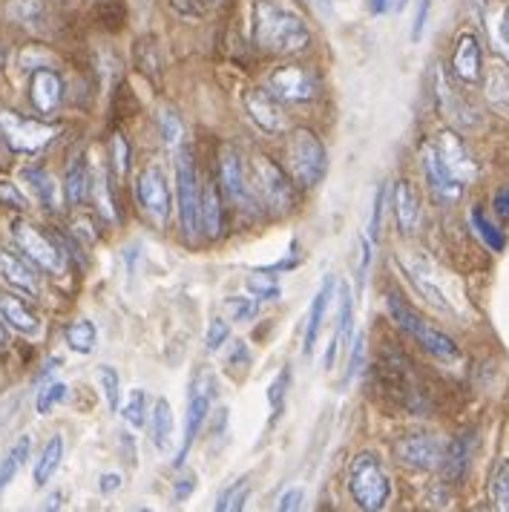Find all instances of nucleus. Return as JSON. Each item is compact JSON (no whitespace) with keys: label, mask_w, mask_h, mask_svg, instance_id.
I'll list each match as a JSON object with an SVG mask.
<instances>
[{"label":"nucleus","mask_w":509,"mask_h":512,"mask_svg":"<svg viewBox=\"0 0 509 512\" xmlns=\"http://www.w3.org/2000/svg\"><path fill=\"white\" fill-rule=\"evenodd\" d=\"M256 47L271 55H297L311 44V32L300 12L282 0H256L254 6Z\"/></svg>","instance_id":"nucleus-1"},{"label":"nucleus","mask_w":509,"mask_h":512,"mask_svg":"<svg viewBox=\"0 0 509 512\" xmlns=\"http://www.w3.org/2000/svg\"><path fill=\"white\" fill-rule=\"evenodd\" d=\"M348 492L360 510H383L392 498V481L383 469V461L374 452H360L348 464Z\"/></svg>","instance_id":"nucleus-2"},{"label":"nucleus","mask_w":509,"mask_h":512,"mask_svg":"<svg viewBox=\"0 0 509 512\" xmlns=\"http://www.w3.org/2000/svg\"><path fill=\"white\" fill-rule=\"evenodd\" d=\"M285 164L291 179L300 187H317L328 170V153L325 144L314 130L297 127L285 141Z\"/></svg>","instance_id":"nucleus-3"},{"label":"nucleus","mask_w":509,"mask_h":512,"mask_svg":"<svg viewBox=\"0 0 509 512\" xmlns=\"http://www.w3.org/2000/svg\"><path fill=\"white\" fill-rule=\"evenodd\" d=\"M386 305H389V314H392L394 323L403 328L406 334H412L417 343L429 351L432 357H438V360H443V363H455V360H461V349H458V343H455L446 331H440V328H435L432 323H426L412 305L403 303L397 294H389V297H386Z\"/></svg>","instance_id":"nucleus-4"},{"label":"nucleus","mask_w":509,"mask_h":512,"mask_svg":"<svg viewBox=\"0 0 509 512\" xmlns=\"http://www.w3.org/2000/svg\"><path fill=\"white\" fill-rule=\"evenodd\" d=\"M251 182H254L259 202H265V208L274 210L279 216L291 213L300 202L297 182L271 156H254L251 159Z\"/></svg>","instance_id":"nucleus-5"},{"label":"nucleus","mask_w":509,"mask_h":512,"mask_svg":"<svg viewBox=\"0 0 509 512\" xmlns=\"http://www.w3.org/2000/svg\"><path fill=\"white\" fill-rule=\"evenodd\" d=\"M0 136H3L9 150L24 153V156H35V153H41L49 141L58 136V127L0 107Z\"/></svg>","instance_id":"nucleus-6"},{"label":"nucleus","mask_w":509,"mask_h":512,"mask_svg":"<svg viewBox=\"0 0 509 512\" xmlns=\"http://www.w3.org/2000/svg\"><path fill=\"white\" fill-rule=\"evenodd\" d=\"M12 239H15L18 251H21L32 265L44 268L47 274H64L67 256L61 251V245H58L52 236H47V233L41 231V228H35V225L26 222V219H15V222H12Z\"/></svg>","instance_id":"nucleus-7"},{"label":"nucleus","mask_w":509,"mask_h":512,"mask_svg":"<svg viewBox=\"0 0 509 512\" xmlns=\"http://www.w3.org/2000/svg\"><path fill=\"white\" fill-rule=\"evenodd\" d=\"M219 395V386H216V377L210 374V369H199V374L193 377L190 383V397H187V418H185V435H182V446H179V455H176V466L185 464L187 452L193 441L199 438L205 420H208L210 406H213V397Z\"/></svg>","instance_id":"nucleus-8"},{"label":"nucleus","mask_w":509,"mask_h":512,"mask_svg":"<svg viewBox=\"0 0 509 512\" xmlns=\"http://www.w3.org/2000/svg\"><path fill=\"white\" fill-rule=\"evenodd\" d=\"M199 193L202 182L196 173V162L190 156V150H176V199H179V222L187 239H193L199 228Z\"/></svg>","instance_id":"nucleus-9"},{"label":"nucleus","mask_w":509,"mask_h":512,"mask_svg":"<svg viewBox=\"0 0 509 512\" xmlns=\"http://www.w3.org/2000/svg\"><path fill=\"white\" fill-rule=\"evenodd\" d=\"M136 199H139L144 216L156 225L164 228L170 219V187L162 167H147L141 170L139 182H136Z\"/></svg>","instance_id":"nucleus-10"},{"label":"nucleus","mask_w":509,"mask_h":512,"mask_svg":"<svg viewBox=\"0 0 509 512\" xmlns=\"http://www.w3.org/2000/svg\"><path fill=\"white\" fill-rule=\"evenodd\" d=\"M268 90L277 95L282 104H308L317 98V78L302 64H285L271 72Z\"/></svg>","instance_id":"nucleus-11"},{"label":"nucleus","mask_w":509,"mask_h":512,"mask_svg":"<svg viewBox=\"0 0 509 512\" xmlns=\"http://www.w3.org/2000/svg\"><path fill=\"white\" fill-rule=\"evenodd\" d=\"M242 104H245V113L251 116V121H254L262 133H268V136L285 133V124H288L285 107H282V101L268 87H251V90H245Z\"/></svg>","instance_id":"nucleus-12"},{"label":"nucleus","mask_w":509,"mask_h":512,"mask_svg":"<svg viewBox=\"0 0 509 512\" xmlns=\"http://www.w3.org/2000/svg\"><path fill=\"white\" fill-rule=\"evenodd\" d=\"M443 446H446V443L440 441L438 435L415 432V435H403L400 441L394 443V455H397L400 464L420 469V472H429V469L440 466Z\"/></svg>","instance_id":"nucleus-13"},{"label":"nucleus","mask_w":509,"mask_h":512,"mask_svg":"<svg viewBox=\"0 0 509 512\" xmlns=\"http://www.w3.org/2000/svg\"><path fill=\"white\" fill-rule=\"evenodd\" d=\"M420 162H423V173H426V182H429V190H432V196L443 202V205H452V202H458L463 196V182L446 167V164L440 162L438 150L432 147V141L423 147V156H420Z\"/></svg>","instance_id":"nucleus-14"},{"label":"nucleus","mask_w":509,"mask_h":512,"mask_svg":"<svg viewBox=\"0 0 509 512\" xmlns=\"http://www.w3.org/2000/svg\"><path fill=\"white\" fill-rule=\"evenodd\" d=\"M432 147L438 150L440 162L446 164L458 179H461L463 185H469V182H475L478 179V162L472 159V153H469V147L463 144V139L458 133H452V130H443L435 136L432 141Z\"/></svg>","instance_id":"nucleus-15"},{"label":"nucleus","mask_w":509,"mask_h":512,"mask_svg":"<svg viewBox=\"0 0 509 512\" xmlns=\"http://www.w3.org/2000/svg\"><path fill=\"white\" fill-rule=\"evenodd\" d=\"M0 280L6 282L9 288L26 294V297L41 294V280H38L32 262L26 256L9 251V248H0Z\"/></svg>","instance_id":"nucleus-16"},{"label":"nucleus","mask_w":509,"mask_h":512,"mask_svg":"<svg viewBox=\"0 0 509 512\" xmlns=\"http://www.w3.org/2000/svg\"><path fill=\"white\" fill-rule=\"evenodd\" d=\"M29 101L38 113H55L64 101V78L49 67H38L29 78Z\"/></svg>","instance_id":"nucleus-17"},{"label":"nucleus","mask_w":509,"mask_h":512,"mask_svg":"<svg viewBox=\"0 0 509 512\" xmlns=\"http://www.w3.org/2000/svg\"><path fill=\"white\" fill-rule=\"evenodd\" d=\"M219 182L222 190L228 193L231 202H242V205H254L251 190L245 182V167H242V156L233 147H222V159H219Z\"/></svg>","instance_id":"nucleus-18"},{"label":"nucleus","mask_w":509,"mask_h":512,"mask_svg":"<svg viewBox=\"0 0 509 512\" xmlns=\"http://www.w3.org/2000/svg\"><path fill=\"white\" fill-rule=\"evenodd\" d=\"M452 72L461 78L463 84H478L484 72V52L472 32H463L452 52Z\"/></svg>","instance_id":"nucleus-19"},{"label":"nucleus","mask_w":509,"mask_h":512,"mask_svg":"<svg viewBox=\"0 0 509 512\" xmlns=\"http://www.w3.org/2000/svg\"><path fill=\"white\" fill-rule=\"evenodd\" d=\"M472 443H475V435L472 432H461L455 435L452 441L443 446V458H440V469H443V478L449 484H461L466 469H469V461H472Z\"/></svg>","instance_id":"nucleus-20"},{"label":"nucleus","mask_w":509,"mask_h":512,"mask_svg":"<svg viewBox=\"0 0 509 512\" xmlns=\"http://www.w3.org/2000/svg\"><path fill=\"white\" fill-rule=\"evenodd\" d=\"M334 277H325L320 291L314 294L311 308H308V320H305V340H302V351L311 357L317 349V340H320V331H323V320L328 314V305H331V294H334Z\"/></svg>","instance_id":"nucleus-21"},{"label":"nucleus","mask_w":509,"mask_h":512,"mask_svg":"<svg viewBox=\"0 0 509 512\" xmlns=\"http://www.w3.org/2000/svg\"><path fill=\"white\" fill-rule=\"evenodd\" d=\"M0 320H6L9 326L26 334V337H35L41 331L38 314L21 297H15V294H0Z\"/></svg>","instance_id":"nucleus-22"},{"label":"nucleus","mask_w":509,"mask_h":512,"mask_svg":"<svg viewBox=\"0 0 509 512\" xmlns=\"http://www.w3.org/2000/svg\"><path fill=\"white\" fill-rule=\"evenodd\" d=\"M351 323H354V305H351V291H348V285H340V311H337V331H334V337H331V343H328V351H325V366H328V369H334V363H337V354H340V349H343L348 340H351Z\"/></svg>","instance_id":"nucleus-23"},{"label":"nucleus","mask_w":509,"mask_h":512,"mask_svg":"<svg viewBox=\"0 0 509 512\" xmlns=\"http://www.w3.org/2000/svg\"><path fill=\"white\" fill-rule=\"evenodd\" d=\"M394 219L403 233H412L420 222V199H417L415 187L406 179H400L394 185Z\"/></svg>","instance_id":"nucleus-24"},{"label":"nucleus","mask_w":509,"mask_h":512,"mask_svg":"<svg viewBox=\"0 0 509 512\" xmlns=\"http://www.w3.org/2000/svg\"><path fill=\"white\" fill-rule=\"evenodd\" d=\"M225 216H222V199L213 182H202V193H199V228L205 236L216 239L222 233Z\"/></svg>","instance_id":"nucleus-25"},{"label":"nucleus","mask_w":509,"mask_h":512,"mask_svg":"<svg viewBox=\"0 0 509 512\" xmlns=\"http://www.w3.org/2000/svg\"><path fill=\"white\" fill-rule=\"evenodd\" d=\"M61 458H64V438H61V435H52V438L44 443V449H41V455H38V461H35V469H32L35 487H47L49 481H52V475H55L58 466H61Z\"/></svg>","instance_id":"nucleus-26"},{"label":"nucleus","mask_w":509,"mask_h":512,"mask_svg":"<svg viewBox=\"0 0 509 512\" xmlns=\"http://www.w3.org/2000/svg\"><path fill=\"white\" fill-rule=\"evenodd\" d=\"M486 98L498 113H509V67L507 64H492L484 78Z\"/></svg>","instance_id":"nucleus-27"},{"label":"nucleus","mask_w":509,"mask_h":512,"mask_svg":"<svg viewBox=\"0 0 509 512\" xmlns=\"http://www.w3.org/2000/svg\"><path fill=\"white\" fill-rule=\"evenodd\" d=\"M29 452H32V438H29V435H21L18 441L12 443V449L0 458V492L18 478V472H21V466L26 464Z\"/></svg>","instance_id":"nucleus-28"},{"label":"nucleus","mask_w":509,"mask_h":512,"mask_svg":"<svg viewBox=\"0 0 509 512\" xmlns=\"http://www.w3.org/2000/svg\"><path fill=\"white\" fill-rule=\"evenodd\" d=\"M87 190H90V173H87V162L84 156H75L67 167V176H64V196L70 205H84L87 199Z\"/></svg>","instance_id":"nucleus-29"},{"label":"nucleus","mask_w":509,"mask_h":512,"mask_svg":"<svg viewBox=\"0 0 509 512\" xmlns=\"http://www.w3.org/2000/svg\"><path fill=\"white\" fill-rule=\"evenodd\" d=\"M170 435H173V409L170 403L159 397L153 403V412H150V438H153V446L159 452H167L170 449Z\"/></svg>","instance_id":"nucleus-30"},{"label":"nucleus","mask_w":509,"mask_h":512,"mask_svg":"<svg viewBox=\"0 0 509 512\" xmlns=\"http://www.w3.org/2000/svg\"><path fill=\"white\" fill-rule=\"evenodd\" d=\"M406 274H409V280L415 282V288L429 300L432 305H438L440 311H449V300L443 297V291H440L438 285L432 282V277H429V271L423 268V262L420 259H415V262H406Z\"/></svg>","instance_id":"nucleus-31"},{"label":"nucleus","mask_w":509,"mask_h":512,"mask_svg":"<svg viewBox=\"0 0 509 512\" xmlns=\"http://www.w3.org/2000/svg\"><path fill=\"white\" fill-rule=\"evenodd\" d=\"M64 340L72 351L78 354H90L98 343V328L90 320H72L70 326L64 328Z\"/></svg>","instance_id":"nucleus-32"},{"label":"nucleus","mask_w":509,"mask_h":512,"mask_svg":"<svg viewBox=\"0 0 509 512\" xmlns=\"http://www.w3.org/2000/svg\"><path fill=\"white\" fill-rule=\"evenodd\" d=\"M489 498H492L495 510L509 512V458L498 461V466H495L492 481H489Z\"/></svg>","instance_id":"nucleus-33"},{"label":"nucleus","mask_w":509,"mask_h":512,"mask_svg":"<svg viewBox=\"0 0 509 512\" xmlns=\"http://www.w3.org/2000/svg\"><path fill=\"white\" fill-rule=\"evenodd\" d=\"M469 219H472V228H475V233L484 239L486 248H492V251H504V248H507V236H504V231H498V228L486 219L484 210L472 208Z\"/></svg>","instance_id":"nucleus-34"},{"label":"nucleus","mask_w":509,"mask_h":512,"mask_svg":"<svg viewBox=\"0 0 509 512\" xmlns=\"http://www.w3.org/2000/svg\"><path fill=\"white\" fill-rule=\"evenodd\" d=\"M24 179L29 182V187L35 190V196H38V202H41L44 208H55V182L49 179L47 170H41V167H26Z\"/></svg>","instance_id":"nucleus-35"},{"label":"nucleus","mask_w":509,"mask_h":512,"mask_svg":"<svg viewBox=\"0 0 509 512\" xmlns=\"http://www.w3.org/2000/svg\"><path fill=\"white\" fill-rule=\"evenodd\" d=\"M156 124H159V136H162L164 147H167V150H179V147H182V141H185L182 118L176 116L173 110H162L159 118H156Z\"/></svg>","instance_id":"nucleus-36"},{"label":"nucleus","mask_w":509,"mask_h":512,"mask_svg":"<svg viewBox=\"0 0 509 512\" xmlns=\"http://www.w3.org/2000/svg\"><path fill=\"white\" fill-rule=\"evenodd\" d=\"M248 495H251V484H248V478H239V481H233L231 487L222 492V498L216 501V510L219 512H236L245 507V501H248Z\"/></svg>","instance_id":"nucleus-37"},{"label":"nucleus","mask_w":509,"mask_h":512,"mask_svg":"<svg viewBox=\"0 0 509 512\" xmlns=\"http://www.w3.org/2000/svg\"><path fill=\"white\" fill-rule=\"evenodd\" d=\"M64 397H67V383H61V380H47V383L38 389V397H35L38 415H49Z\"/></svg>","instance_id":"nucleus-38"},{"label":"nucleus","mask_w":509,"mask_h":512,"mask_svg":"<svg viewBox=\"0 0 509 512\" xmlns=\"http://www.w3.org/2000/svg\"><path fill=\"white\" fill-rule=\"evenodd\" d=\"M248 294L251 297H256V300H277L279 297V282L271 277V271H256V274H251L248 277Z\"/></svg>","instance_id":"nucleus-39"},{"label":"nucleus","mask_w":509,"mask_h":512,"mask_svg":"<svg viewBox=\"0 0 509 512\" xmlns=\"http://www.w3.org/2000/svg\"><path fill=\"white\" fill-rule=\"evenodd\" d=\"M121 415H124V420H127L133 429H141V426L147 423V395H144L141 389H133L130 397L124 400V406H121Z\"/></svg>","instance_id":"nucleus-40"},{"label":"nucleus","mask_w":509,"mask_h":512,"mask_svg":"<svg viewBox=\"0 0 509 512\" xmlns=\"http://www.w3.org/2000/svg\"><path fill=\"white\" fill-rule=\"evenodd\" d=\"M98 386L104 392V400H107V409L110 412H118V397H121V377L113 366H101L98 369Z\"/></svg>","instance_id":"nucleus-41"},{"label":"nucleus","mask_w":509,"mask_h":512,"mask_svg":"<svg viewBox=\"0 0 509 512\" xmlns=\"http://www.w3.org/2000/svg\"><path fill=\"white\" fill-rule=\"evenodd\" d=\"M110 162H113V170H116L118 179H124L130 173V141L121 133H113L110 139Z\"/></svg>","instance_id":"nucleus-42"},{"label":"nucleus","mask_w":509,"mask_h":512,"mask_svg":"<svg viewBox=\"0 0 509 512\" xmlns=\"http://www.w3.org/2000/svg\"><path fill=\"white\" fill-rule=\"evenodd\" d=\"M288 383H291V372L288 369H282V372L271 380V386H268V403H271V412H274V418L282 415V409H285V395H288Z\"/></svg>","instance_id":"nucleus-43"},{"label":"nucleus","mask_w":509,"mask_h":512,"mask_svg":"<svg viewBox=\"0 0 509 512\" xmlns=\"http://www.w3.org/2000/svg\"><path fill=\"white\" fill-rule=\"evenodd\" d=\"M489 35L498 52H504V58H509V9H501L495 18H489Z\"/></svg>","instance_id":"nucleus-44"},{"label":"nucleus","mask_w":509,"mask_h":512,"mask_svg":"<svg viewBox=\"0 0 509 512\" xmlns=\"http://www.w3.org/2000/svg\"><path fill=\"white\" fill-rule=\"evenodd\" d=\"M225 308H228L231 320H236V323L254 320L256 311H259V305H256V300H251V297H228V300H225Z\"/></svg>","instance_id":"nucleus-45"},{"label":"nucleus","mask_w":509,"mask_h":512,"mask_svg":"<svg viewBox=\"0 0 509 512\" xmlns=\"http://www.w3.org/2000/svg\"><path fill=\"white\" fill-rule=\"evenodd\" d=\"M228 337H231V326H228V320H222V317H213L210 320L208 331H205V346L208 351H219L225 343H228Z\"/></svg>","instance_id":"nucleus-46"},{"label":"nucleus","mask_w":509,"mask_h":512,"mask_svg":"<svg viewBox=\"0 0 509 512\" xmlns=\"http://www.w3.org/2000/svg\"><path fill=\"white\" fill-rule=\"evenodd\" d=\"M383 205H386V185L377 187L374 193V205H371V219H369V239L377 242L380 236V222H383Z\"/></svg>","instance_id":"nucleus-47"},{"label":"nucleus","mask_w":509,"mask_h":512,"mask_svg":"<svg viewBox=\"0 0 509 512\" xmlns=\"http://www.w3.org/2000/svg\"><path fill=\"white\" fill-rule=\"evenodd\" d=\"M0 205H6V208H15V210L29 208L26 196L21 193V190H18V187L12 185V182H0Z\"/></svg>","instance_id":"nucleus-48"},{"label":"nucleus","mask_w":509,"mask_h":512,"mask_svg":"<svg viewBox=\"0 0 509 512\" xmlns=\"http://www.w3.org/2000/svg\"><path fill=\"white\" fill-rule=\"evenodd\" d=\"M38 12H41L38 0H12L9 3V15L15 21H32V18H38Z\"/></svg>","instance_id":"nucleus-49"},{"label":"nucleus","mask_w":509,"mask_h":512,"mask_svg":"<svg viewBox=\"0 0 509 512\" xmlns=\"http://www.w3.org/2000/svg\"><path fill=\"white\" fill-rule=\"evenodd\" d=\"M302 507V489L294 487V489H285L282 495H279L277 501V510L279 512H294Z\"/></svg>","instance_id":"nucleus-50"},{"label":"nucleus","mask_w":509,"mask_h":512,"mask_svg":"<svg viewBox=\"0 0 509 512\" xmlns=\"http://www.w3.org/2000/svg\"><path fill=\"white\" fill-rule=\"evenodd\" d=\"M429 9H432V0H420L415 26H412V41H415V44L423 38V29H426V21H429Z\"/></svg>","instance_id":"nucleus-51"},{"label":"nucleus","mask_w":509,"mask_h":512,"mask_svg":"<svg viewBox=\"0 0 509 512\" xmlns=\"http://www.w3.org/2000/svg\"><path fill=\"white\" fill-rule=\"evenodd\" d=\"M363 354H366V346H363V337L354 340V349H351V357H348V372H346V383L357 374V369L363 366Z\"/></svg>","instance_id":"nucleus-52"},{"label":"nucleus","mask_w":509,"mask_h":512,"mask_svg":"<svg viewBox=\"0 0 509 512\" xmlns=\"http://www.w3.org/2000/svg\"><path fill=\"white\" fill-rule=\"evenodd\" d=\"M98 210L107 219H116V208H113V196H110V185L107 182H98Z\"/></svg>","instance_id":"nucleus-53"},{"label":"nucleus","mask_w":509,"mask_h":512,"mask_svg":"<svg viewBox=\"0 0 509 512\" xmlns=\"http://www.w3.org/2000/svg\"><path fill=\"white\" fill-rule=\"evenodd\" d=\"M248 366L251 363V351H248V346H245V340H236L233 343L231 354H228V366Z\"/></svg>","instance_id":"nucleus-54"},{"label":"nucleus","mask_w":509,"mask_h":512,"mask_svg":"<svg viewBox=\"0 0 509 512\" xmlns=\"http://www.w3.org/2000/svg\"><path fill=\"white\" fill-rule=\"evenodd\" d=\"M193 489H196V475L190 472V475H185V478H179V481H176L173 498H176V501H185L187 495H193Z\"/></svg>","instance_id":"nucleus-55"},{"label":"nucleus","mask_w":509,"mask_h":512,"mask_svg":"<svg viewBox=\"0 0 509 512\" xmlns=\"http://www.w3.org/2000/svg\"><path fill=\"white\" fill-rule=\"evenodd\" d=\"M492 205H495V213H498L501 219H509V185L498 187V190H495V199H492Z\"/></svg>","instance_id":"nucleus-56"},{"label":"nucleus","mask_w":509,"mask_h":512,"mask_svg":"<svg viewBox=\"0 0 509 512\" xmlns=\"http://www.w3.org/2000/svg\"><path fill=\"white\" fill-rule=\"evenodd\" d=\"M121 481H124V478H121L118 472H104V475L98 478V489H101V492H116V489L121 487Z\"/></svg>","instance_id":"nucleus-57"},{"label":"nucleus","mask_w":509,"mask_h":512,"mask_svg":"<svg viewBox=\"0 0 509 512\" xmlns=\"http://www.w3.org/2000/svg\"><path fill=\"white\" fill-rule=\"evenodd\" d=\"M389 6H392V0H369V9L374 15H383V12H389Z\"/></svg>","instance_id":"nucleus-58"},{"label":"nucleus","mask_w":509,"mask_h":512,"mask_svg":"<svg viewBox=\"0 0 509 512\" xmlns=\"http://www.w3.org/2000/svg\"><path fill=\"white\" fill-rule=\"evenodd\" d=\"M61 501H64V495H61V492L49 495L47 501H44V510H61Z\"/></svg>","instance_id":"nucleus-59"},{"label":"nucleus","mask_w":509,"mask_h":512,"mask_svg":"<svg viewBox=\"0 0 509 512\" xmlns=\"http://www.w3.org/2000/svg\"><path fill=\"white\" fill-rule=\"evenodd\" d=\"M314 3H317V6H323V12H331V3H328V0H314Z\"/></svg>","instance_id":"nucleus-60"},{"label":"nucleus","mask_w":509,"mask_h":512,"mask_svg":"<svg viewBox=\"0 0 509 512\" xmlns=\"http://www.w3.org/2000/svg\"><path fill=\"white\" fill-rule=\"evenodd\" d=\"M6 343V328H3V323H0V346Z\"/></svg>","instance_id":"nucleus-61"},{"label":"nucleus","mask_w":509,"mask_h":512,"mask_svg":"<svg viewBox=\"0 0 509 512\" xmlns=\"http://www.w3.org/2000/svg\"><path fill=\"white\" fill-rule=\"evenodd\" d=\"M3 61H6V49H3V44H0V67H3Z\"/></svg>","instance_id":"nucleus-62"},{"label":"nucleus","mask_w":509,"mask_h":512,"mask_svg":"<svg viewBox=\"0 0 509 512\" xmlns=\"http://www.w3.org/2000/svg\"><path fill=\"white\" fill-rule=\"evenodd\" d=\"M406 6V0H397V9H403Z\"/></svg>","instance_id":"nucleus-63"},{"label":"nucleus","mask_w":509,"mask_h":512,"mask_svg":"<svg viewBox=\"0 0 509 512\" xmlns=\"http://www.w3.org/2000/svg\"><path fill=\"white\" fill-rule=\"evenodd\" d=\"M469 3H478V0H469Z\"/></svg>","instance_id":"nucleus-64"}]
</instances>
